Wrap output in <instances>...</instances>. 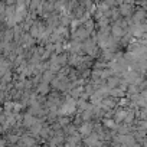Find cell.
<instances>
[{"label":"cell","mask_w":147,"mask_h":147,"mask_svg":"<svg viewBox=\"0 0 147 147\" xmlns=\"http://www.w3.org/2000/svg\"><path fill=\"white\" fill-rule=\"evenodd\" d=\"M88 35H90V33H88L84 28H80V29L75 32V36H74V38H75L77 40H82V39H84V38H87Z\"/></svg>","instance_id":"cell-1"},{"label":"cell","mask_w":147,"mask_h":147,"mask_svg":"<svg viewBox=\"0 0 147 147\" xmlns=\"http://www.w3.org/2000/svg\"><path fill=\"white\" fill-rule=\"evenodd\" d=\"M91 130H92V125H91L90 123H85V124H82V125L80 127V133L84 134V136H90Z\"/></svg>","instance_id":"cell-2"},{"label":"cell","mask_w":147,"mask_h":147,"mask_svg":"<svg viewBox=\"0 0 147 147\" xmlns=\"http://www.w3.org/2000/svg\"><path fill=\"white\" fill-rule=\"evenodd\" d=\"M118 82H120L118 78H110V80H108V87H115Z\"/></svg>","instance_id":"cell-8"},{"label":"cell","mask_w":147,"mask_h":147,"mask_svg":"<svg viewBox=\"0 0 147 147\" xmlns=\"http://www.w3.org/2000/svg\"><path fill=\"white\" fill-rule=\"evenodd\" d=\"M125 117H127V111H125V110H120V111H117V114H115V121H123Z\"/></svg>","instance_id":"cell-6"},{"label":"cell","mask_w":147,"mask_h":147,"mask_svg":"<svg viewBox=\"0 0 147 147\" xmlns=\"http://www.w3.org/2000/svg\"><path fill=\"white\" fill-rule=\"evenodd\" d=\"M35 123V118L32 117V115H26V118H25V124L26 125H32Z\"/></svg>","instance_id":"cell-7"},{"label":"cell","mask_w":147,"mask_h":147,"mask_svg":"<svg viewBox=\"0 0 147 147\" xmlns=\"http://www.w3.org/2000/svg\"><path fill=\"white\" fill-rule=\"evenodd\" d=\"M85 143H87L88 146L98 144V136H95V134H92V136H88V137H87V140H85Z\"/></svg>","instance_id":"cell-4"},{"label":"cell","mask_w":147,"mask_h":147,"mask_svg":"<svg viewBox=\"0 0 147 147\" xmlns=\"http://www.w3.org/2000/svg\"><path fill=\"white\" fill-rule=\"evenodd\" d=\"M108 127H111V128H115V121H113V120H105L104 121Z\"/></svg>","instance_id":"cell-10"},{"label":"cell","mask_w":147,"mask_h":147,"mask_svg":"<svg viewBox=\"0 0 147 147\" xmlns=\"http://www.w3.org/2000/svg\"><path fill=\"white\" fill-rule=\"evenodd\" d=\"M131 7H133V6H131L130 3L123 5V6H121V13H123V15H125V16H128V15L131 13Z\"/></svg>","instance_id":"cell-5"},{"label":"cell","mask_w":147,"mask_h":147,"mask_svg":"<svg viewBox=\"0 0 147 147\" xmlns=\"http://www.w3.org/2000/svg\"><path fill=\"white\" fill-rule=\"evenodd\" d=\"M111 32H113V35H114L115 38H120L121 35H124V30H123V28H121L118 23H115V25L113 26V30H111Z\"/></svg>","instance_id":"cell-3"},{"label":"cell","mask_w":147,"mask_h":147,"mask_svg":"<svg viewBox=\"0 0 147 147\" xmlns=\"http://www.w3.org/2000/svg\"><path fill=\"white\" fill-rule=\"evenodd\" d=\"M39 92L46 94V92H48V85H46V84H40V85H39Z\"/></svg>","instance_id":"cell-9"}]
</instances>
